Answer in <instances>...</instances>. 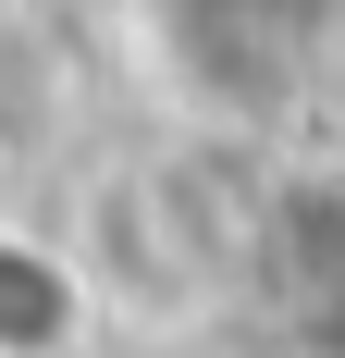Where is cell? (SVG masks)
Wrapping results in <instances>:
<instances>
[{"label":"cell","mask_w":345,"mask_h":358,"mask_svg":"<svg viewBox=\"0 0 345 358\" xmlns=\"http://www.w3.org/2000/svg\"><path fill=\"white\" fill-rule=\"evenodd\" d=\"M296 358H345V334H321V346H296Z\"/></svg>","instance_id":"cell-2"},{"label":"cell","mask_w":345,"mask_h":358,"mask_svg":"<svg viewBox=\"0 0 345 358\" xmlns=\"http://www.w3.org/2000/svg\"><path fill=\"white\" fill-rule=\"evenodd\" d=\"M87 346V259L0 222V358H74Z\"/></svg>","instance_id":"cell-1"}]
</instances>
